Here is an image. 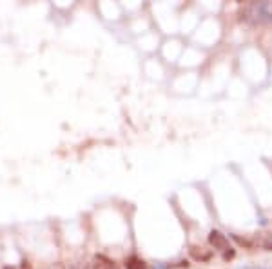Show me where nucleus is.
I'll return each mask as SVG.
<instances>
[{"instance_id": "1", "label": "nucleus", "mask_w": 272, "mask_h": 269, "mask_svg": "<svg viewBox=\"0 0 272 269\" xmlns=\"http://www.w3.org/2000/svg\"><path fill=\"white\" fill-rule=\"evenodd\" d=\"M242 17L254 24L272 22V2H250L242 10Z\"/></svg>"}, {"instance_id": "5", "label": "nucleus", "mask_w": 272, "mask_h": 269, "mask_svg": "<svg viewBox=\"0 0 272 269\" xmlns=\"http://www.w3.org/2000/svg\"><path fill=\"white\" fill-rule=\"evenodd\" d=\"M190 254L194 256L196 260H209L210 258V251H204V247H192Z\"/></svg>"}, {"instance_id": "4", "label": "nucleus", "mask_w": 272, "mask_h": 269, "mask_svg": "<svg viewBox=\"0 0 272 269\" xmlns=\"http://www.w3.org/2000/svg\"><path fill=\"white\" fill-rule=\"evenodd\" d=\"M94 269H114V265H112V262L109 258L98 254L96 258H94Z\"/></svg>"}, {"instance_id": "8", "label": "nucleus", "mask_w": 272, "mask_h": 269, "mask_svg": "<svg viewBox=\"0 0 272 269\" xmlns=\"http://www.w3.org/2000/svg\"><path fill=\"white\" fill-rule=\"evenodd\" d=\"M247 269H265V267H247Z\"/></svg>"}, {"instance_id": "9", "label": "nucleus", "mask_w": 272, "mask_h": 269, "mask_svg": "<svg viewBox=\"0 0 272 269\" xmlns=\"http://www.w3.org/2000/svg\"><path fill=\"white\" fill-rule=\"evenodd\" d=\"M4 269H15V267H4Z\"/></svg>"}, {"instance_id": "6", "label": "nucleus", "mask_w": 272, "mask_h": 269, "mask_svg": "<svg viewBox=\"0 0 272 269\" xmlns=\"http://www.w3.org/2000/svg\"><path fill=\"white\" fill-rule=\"evenodd\" d=\"M258 244L262 245V247H265V249L272 251V235H265L260 242H258Z\"/></svg>"}, {"instance_id": "3", "label": "nucleus", "mask_w": 272, "mask_h": 269, "mask_svg": "<svg viewBox=\"0 0 272 269\" xmlns=\"http://www.w3.org/2000/svg\"><path fill=\"white\" fill-rule=\"evenodd\" d=\"M126 267L127 269H147V264L142 258H138V256H131V258H127Z\"/></svg>"}, {"instance_id": "2", "label": "nucleus", "mask_w": 272, "mask_h": 269, "mask_svg": "<svg viewBox=\"0 0 272 269\" xmlns=\"http://www.w3.org/2000/svg\"><path fill=\"white\" fill-rule=\"evenodd\" d=\"M209 242L212 245L214 249L218 251H224V253H228L230 251V245H228V240L224 233H220V231H210L209 233Z\"/></svg>"}, {"instance_id": "7", "label": "nucleus", "mask_w": 272, "mask_h": 269, "mask_svg": "<svg viewBox=\"0 0 272 269\" xmlns=\"http://www.w3.org/2000/svg\"><path fill=\"white\" fill-rule=\"evenodd\" d=\"M232 238L236 240L240 245H245V247H252L254 245V242H250V240H247V238H242V236H238V235H232Z\"/></svg>"}]
</instances>
